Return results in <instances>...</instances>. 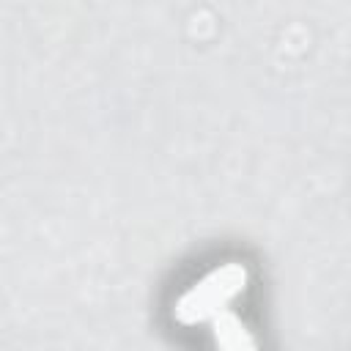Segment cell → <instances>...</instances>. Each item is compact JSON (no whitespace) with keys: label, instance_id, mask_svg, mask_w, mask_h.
Wrapping results in <instances>:
<instances>
[{"label":"cell","instance_id":"obj_1","mask_svg":"<svg viewBox=\"0 0 351 351\" xmlns=\"http://www.w3.org/2000/svg\"><path fill=\"white\" fill-rule=\"evenodd\" d=\"M250 269L241 261H222L189 282L173 302V321L184 329L208 326L225 310H233V302L241 299L250 288Z\"/></svg>","mask_w":351,"mask_h":351},{"label":"cell","instance_id":"obj_2","mask_svg":"<svg viewBox=\"0 0 351 351\" xmlns=\"http://www.w3.org/2000/svg\"><path fill=\"white\" fill-rule=\"evenodd\" d=\"M208 337L214 351H261V343L250 324L236 313L225 310L208 324Z\"/></svg>","mask_w":351,"mask_h":351}]
</instances>
